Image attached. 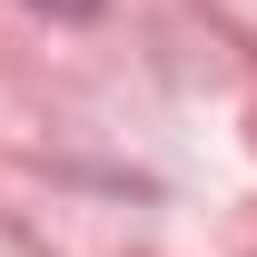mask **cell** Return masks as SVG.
Masks as SVG:
<instances>
[{
	"label": "cell",
	"mask_w": 257,
	"mask_h": 257,
	"mask_svg": "<svg viewBox=\"0 0 257 257\" xmlns=\"http://www.w3.org/2000/svg\"><path fill=\"white\" fill-rule=\"evenodd\" d=\"M30 10H50V20H89L99 0H30Z\"/></svg>",
	"instance_id": "6da1fadb"
}]
</instances>
